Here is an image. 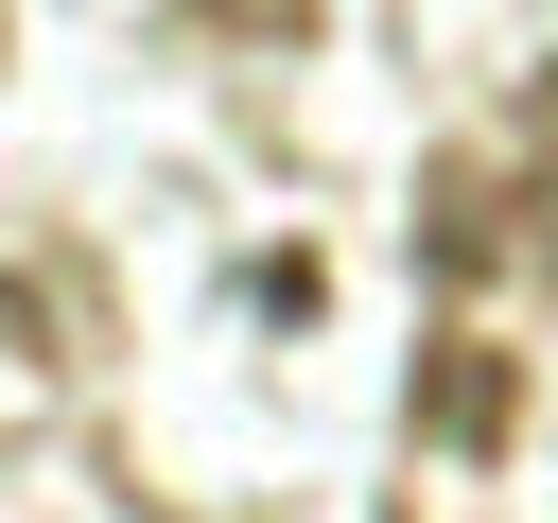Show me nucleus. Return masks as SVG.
<instances>
[{
    "instance_id": "obj_2",
    "label": "nucleus",
    "mask_w": 558,
    "mask_h": 523,
    "mask_svg": "<svg viewBox=\"0 0 558 523\" xmlns=\"http://www.w3.org/2000/svg\"><path fill=\"white\" fill-rule=\"evenodd\" d=\"M506 244H523V262L558 279V105H541V174H523V227H506Z\"/></svg>"
},
{
    "instance_id": "obj_1",
    "label": "nucleus",
    "mask_w": 558,
    "mask_h": 523,
    "mask_svg": "<svg viewBox=\"0 0 558 523\" xmlns=\"http://www.w3.org/2000/svg\"><path fill=\"white\" fill-rule=\"evenodd\" d=\"M506 401H523V384H506V349L436 331V366H418V436H436V453H488V436H506Z\"/></svg>"
},
{
    "instance_id": "obj_3",
    "label": "nucleus",
    "mask_w": 558,
    "mask_h": 523,
    "mask_svg": "<svg viewBox=\"0 0 558 523\" xmlns=\"http://www.w3.org/2000/svg\"><path fill=\"white\" fill-rule=\"evenodd\" d=\"M209 17H244V35H296V17H314V0H209Z\"/></svg>"
}]
</instances>
